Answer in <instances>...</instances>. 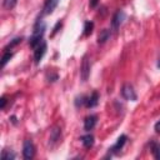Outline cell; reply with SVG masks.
Segmentation results:
<instances>
[{
    "label": "cell",
    "mask_w": 160,
    "mask_h": 160,
    "mask_svg": "<svg viewBox=\"0 0 160 160\" xmlns=\"http://www.w3.org/2000/svg\"><path fill=\"white\" fill-rule=\"evenodd\" d=\"M100 0H89V6L90 8H96Z\"/></svg>",
    "instance_id": "obj_23"
},
{
    "label": "cell",
    "mask_w": 160,
    "mask_h": 160,
    "mask_svg": "<svg viewBox=\"0 0 160 160\" xmlns=\"http://www.w3.org/2000/svg\"><path fill=\"white\" fill-rule=\"evenodd\" d=\"M45 31H46V24L44 20L38 19L36 22L34 24V28H32V32L29 38V45L31 49H35L42 40H44V35H45Z\"/></svg>",
    "instance_id": "obj_1"
},
{
    "label": "cell",
    "mask_w": 160,
    "mask_h": 160,
    "mask_svg": "<svg viewBox=\"0 0 160 160\" xmlns=\"http://www.w3.org/2000/svg\"><path fill=\"white\" fill-rule=\"evenodd\" d=\"M61 26H62V21H61V20H59V21L55 24V26L52 28V32H51V36H54V35H55V34L59 31V29H60Z\"/></svg>",
    "instance_id": "obj_22"
},
{
    "label": "cell",
    "mask_w": 160,
    "mask_h": 160,
    "mask_svg": "<svg viewBox=\"0 0 160 160\" xmlns=\"http://www.w3.org/2000/svg\"><path fill=\"white\" fill-rule=\"evenodd\" d=\"M94 30V22L91 20H86L84 22V29H82V35L84 36H90Z\"/></svg>",
    "instance_id": "obj_16"
},
{
    "label": "cell",
    "mask_w": 160,
    "mask_h": 160,
    "mask_svg": "<svg viewBox=\"0 0 160 160\" xmlns=\"http://www.w3.org/2000/svg\"><path fill=\"white\" fill-rule=\"evenodd\" d=\"M61 141V128L60 126H54L50 130V136H49V145L51 148L56 146Z\"/></svg>",
    "instance_id": "obj_7"
},
{
    "label": "cell",
    "mask_w": 160,
    "mask_h": 160,
    "mask_svg": "<svg viewBox=\"0 0 160 160\" xmlns=\"http://www.w3.org/2000/svg\"><path fill=\"white\" fill-rule=\"evenodd\" d=\"M126 141H128V136H126L125 134H121V135L116 139L115 144H114L111 148H109L108 156L111 158L112 155H118V154H120V151L122 150V148H124V145L126 144Z\"/></svg>",
    "instance_id": "obj_2"
},
{
    "label": "cell",
    "mask_w": 160,
    "mask_h": 160,
    "mask_svg": "<svg viewBox=\"0 0 160 160\" xmlns=\"http://www.w3.org/2000/svg\"><path fill=\"white\" fill-rule=\"evenodd\" d=\"M60 1L61 0H45V2L42 5V9H41V16L52 14Z\"/></svg>",
    "instance_id": "obj_9"
},
{
    "label": "cell",
    "mask_w": 160,
    "mask_h": 160,
    "mask_svg": "<svg viewBox=\"0 0 160 160\" xmlns=\"http://www.w3.org/2000/svg\"><path fill=\"white\" fill-rule=\"evenodd\" d=\"M154 130H155L158 134H160V120H158V121L155 122V125H154Z\"/></svg>",
    "instance_id": "obj_24"
},
{
    "label": "cell",
    "mask_w": 160,
    "mask_h": 160,
    "mask_svg": "<svg viewBox=\"0 0 160 160\" xmlns=\"http://www.w3.org/2000/svg\"><path fill=\"white\" fill-rule=\"evenodd\" d=\"M22 41V36H16L12 40H10V42H8L5 46H4V51H11L16 45H19L20 42Z\"/></svg>",
    "instance_id": "obj_15"
},
{
    "label": "cell",
    "mask_w": 160,
    "mask_h": 160,
    "mask_svg": "<svg viewBox=\"0 0 160 160\" xmlns=\"http://www.w3.org/2000/svg\"><path fill=\"white\" fill-rule=\"evenodd\" d=\"M99 99H100V95L98 91H92L90 95H86V101H85V108L88 109H92L95 106H98L99 104Z\"/></svg>",
    "instance_id": "obj_10"
},
{
    "label": "cell",
    "mask_w": 160,
    "mask_h": 160,
    "mask_svg": "<svg viewBox=\"0 0 160 160\" xmlns=\"http://www.w3.org/2000/svg\"><path fill=\"white\" fill-rule=\"evenodd\" d=\"M96 122H98V115H95V114L88 115V116L84 119V130L89 132L90 130H92V129L95 128Z\"/></svg>",
    "instance_id": "obj_11"
},
{
    "label": "cell",
    "mask_w": 160,
    "mask_h": 160,
    "mask_svg": "<svg viewBox=\"0 0 160 160\" xmlns=\"http://www.w3.org/2000/svg\"><path fill=\"white\" fill-rule=\"evenodd\" d=\"M110 35H111L110 29H102V30H100V32L98 35V44H105L109 40Z\"/></svg>",
    "instance_id": "obj_14"
},
{
    "label": "cell",
    "mask_w": 160,
    "mask_h": 160,
    "mask_svg": "<svg viewBox=\"0 0 160 160\" xmlns=\"http://www.w3.org/2000/svg\"><path fill=\"white\" fill-rule=\"evenodd\" d=\"M125 18H126V14L124 12V10H118V11L112 15V19H111V30L116 32V31L119 30L120 25L124 22Z\"/></svg>",
    "instance_id": "obj_6"
},
{
    "label": "cell",
    "mask_w": 160,
    "mask_h": 160,
    "mask_svg": "<svg viewBox=\"0 0 160 160\" xmlns=\"http://www.w3.org/2000/svg\"><path fill=\"white\" fill-rule=\"evenodd\" d=\"M18 4V0H2V8L5 10H12Z\"/></svg>",
    "instance_id": "obj_20"
},
{
    "label": "cell",
    "mask_w": 160,
    "mask_h": 160,
    "mask_svg": "<svg viewBox=\"0 0 160 160\" xmlns=\"http://www.w3.org/2000/svg\"><path fill=\"white\" fill-rule=\"evenodd\" d=\"M85 101H86V95L81 94V95H78L74 100V105L76 108H84L85 106Z\"/></svg>",
    "instance_id": "obj_19"
},
{
    "label": "cell",
    "mask_w": 160,
    "mask_h": 160,
    "mask_svg": "<svg viewBox=\"0 0 160 160\" xmlns=\"http://www.w3.org/2000/svg\"><path fill=\"white\" fill-rule=\"evenodd\" d=\"M149 148H150V152L152 154V156L155 159L160 160V142H158L155 140H150Z\"/></svg>",
    "instance_id": "obj_13"
},
{
    "label": "cell",
    "mask_w": 160,
    "mask_h": 160,
    "mask_svg": "<svg viewBox=\"0 0 160 160\" xmlns=\"http://www.w3.org/2000/svg\"><path fill=\"white\" fill-rule=\"evenodd\" d=\"M16 158V154L11 149H4L1 151V159L2 160H14Z\"/></svg>",
    "instance_id": "obj_17"
},
{
    "label": "cell",
    "mask_w": 160,
    "mask_h": 160,
    "mask_svg": "<svg viewBox=\"0 0 160 160\" xmlns=\"http://www.w3.org/2000/svg\"><path fill=\"white\" fill-rule=\"evenodd\" d=\"M0 101H1V110H4L5 109V105H6V98L5 96H1Z\"/></svg>",
    "instance_id": "obj_25"
},
{
    "label": "cell",
    "mask_w": 160,
    "mask_h": 160,
    "mask_svg": "<svg viewBox=\"0 0 160 160\" xmlns=\"http://www.w3.org/2000/svg\"><path fill=\"white\" fill-rule=\"evenodd\" d=\"M32 50H34V61H35L36 65H39L40 61L42 60V58H44L46 50H48V44H46V41L42 40V41H41L35 49H32Z\"/></svg>",
    "instance_id": "obj_5"
},
{
    "label": "cell",
    "mask_w": 160,
    "mask_h": 160,
    "mask_svg": "<svg viewBox=\"0 0 160 160\" xmlns=\"http://www.w3.org/2000/svg\"><path fill=\"white\" fill-rule=\"evenodd\" d=\"M80 141H81V144H82V146H84L85 149H90V148H92V145H94V142H95L94 135L90 134V132H88V134L80 136Z\"/></svg>",
    "instance_id": "obj_12"
},
{
    "label": "cell",
    "mask_w": 160,
    "mask_h": 160,
    "mask_svg": "<svg viewBox=\"0 0 160 160\" xmlns=\"http://www.w3.org/2000/svg\"><path fill=\"white\" fill-rule=\"evenodd\" d=\"M35 152H36V150H35L34 142L30 139L24 140V142H22V158L25 160H31L35 156Z\"/></svg>",
    "instance_id": "obj_3"
},
{
    "label": "cell",
    "mask_w": 160,
    "mask_h": 160,
    "mask_svg": "<svg viewBox=\"0 0 160 160\" xmlns=\"http://www.w3.org/2000/svg\"><path fill=\"white\" fill-rule=\"evenodd\" d=\"M89 76H90V61H89L88 56L85 55L82 58V61L80 65V78L82 81H88Z\"/></svg>",
    "instance_id": "obj_8"
},
{
    "label": "cell",
    "mask_w": 160,
    "mask_h": 160,
    "mask_svg": "<svg viewBox=\"0 0 160 160\" xmlns=\"http://www.w3.org/2000/svg\"><path fill=\"white\" fill-rule=\"evenodd\" d=\"M14 56L12 51H2V58H1V68H5L6 64L11 60V58Z\"/></svg>",
    "instance_id": "obj_18"
},
{
    "label": "cell",
    "mask_w": 160,
    "mask_h": 160,
    "mask_svg": "<svg viewBox=\"0 0 160 160\" xmlns=\"http://www.w3.org/2000/svg\"><path fill=\"white\" fill-rule=\"evenodd\" d=\"M121 96L125 99V100H129V101H136L138 100V95L134 90V86L131 84H124L121 86Z\"/></svg>",
    "instance_id": "obj_4"
},
{
    "label": "cell",
    "mask_w": 160,
    "mask_h": 160,
    "mask_svg": "<svg viewBox=\"0 0 160 160\" xmlns=\"http://www.w3.org/2000/svg\"><path fill=\"white\" fill-rule=\"evenodd\" d=\"M58 79H59V75H58L56 72L50 71V74H46V80H48L49 82H54V81H56Z\"/></svg>",
    "instance_id": "obj_21"
},
{
    "label": "cell",
    "mask_w": 160,
    "mask_h": 160,
    "mask_svg": "<svg viewBox=\"0 0 160 160\" xmlns=\"http://www.w3.org/2000/svg\"><path fill=\"white\" fill-rule=\"evenodd\" d=\"M156 66H158V68L160 69V56L158 58V62H156Z\"/></svg>",
    "instance_id": "obj_27"
},
{
    "label": "cell",
    "mask_w": 160,
    "mask_h": 160,
    "mask_svg": "<svg viewBox=\"0 0 160 160\" xmlns=\"http://www.w3.org/2000/svg\"><path fill=\"white\" fill-rule=\"evenodd\" d=\"M10 121H11L14 125H16V124H18V121H16V116H14V115H12V116L10 118Z\"/></svg>",
    "instance_id": "obj_26"
}]
</instances>
